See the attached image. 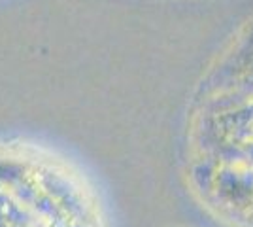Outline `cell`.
<instances>
[{
  "mask_svg": "<svg viewBox=\"0 0 253 227\" xmlns=\"http://www.w3.org/2000/svg\"><path fill=\"white\" fill-rule=\"evenodd\" d=\"M0 227H98V212L64 163L0 153Z\"/></svg>",
  "mask_w": 253,
  "mask_h": 227,
  "instance_id": "6da1fadb",
  "label": "cell"
}]
</instances>
